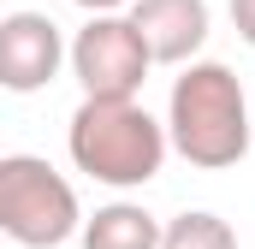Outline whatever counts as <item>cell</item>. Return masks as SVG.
<instances>
[{"label":"cell","mask_w":255,"mask_h":249,"mask_svg":"<svg viewBox=\"0 0 255 249\" xmlns=\"http://www.w3.org/2000/svg\"><path fill=\"white\" fill-rule=\"evenodd\" d=\"M60 65H71V48L48 12H6L0 18V83L12 95L48 89L60 77Z\"/></svg>","instance_id":"obj_5"},{"label":"cell","mask_w":255,"mask_h":249,"mask_svg":"<svg viewBox=\"0 0 255 249\" xmlns=\"http://www.w3.org/2000/svg\"><path fill=\"white\" fill-rule=\"evenodd\" d=\"M166 136L172 148L202 166V172H226L250 154V95L238 83V71L220 60H196L172 77V95H166Z\"/></svg>","instance_id":"obj_2"},{"label":"cell","mask_w":255,"mask_h":249,"mask_svg":"<svg viewBox=\"0 0 255 249\" xmlns=\"http://www.w3.org/2000/svg\"><path fill=\"white\" fill-rule=\"evenodd\" d=\"M166 226L142 202H107L83 220V249H160Z\"/></svg>","instance_id":"obj_7"},{"label":"cell","mask_w":255,"mask_h":249,"mask_svg":"<svg viewBox=\"0 0 255 249\" xmlns=\"http://www.w3.org/2000/svg\"><path fill=\"white\" fill-rule=\"evenodd\" d=\"M232 24H238V36L255 48V0H232Z\"/></svg>","instance_id":"obj_9"},{"label":"cell","mask_w":255,"mask_h":249,"mask_svg":"<svg viewBox=\"0 0 255 249\" xmlns=\"http://www.w3.org/2000/svg\"><path fill=\"white\" fill-rule=\"evenodd\" d=\"M130 24L142 30L154 65H196L202 42H208V0H136Z\"/></svg>","instance_id":"obj_6"},{"label":"cell","mask_w":255,"mask_h":249,"mask_svg":"<svg viewBox=\"0 0 255 249\" xmlns=\"http://www.w3.org/2000/svg\"><path fill=\"white\" fill-rule=\"evenodd\" d=\"M0 232L24 249H60L83 238V208L65 172L42 154H0Z\"/></svg>","instance_id":"obj_3"},{"label":"cell","mask_w":255,"mask_h":249,"mask_svg":"<svg viewBox=\"0 0 255 249\" xmlns=\"http://www.w3.org/2000/svg\"><path fill=\"white\" fill-rule=\"evenodd\" d=\"M65 154L83 178L107 190H142L160 178L172 136L166 119H154L142 101H77V113L65 124Z\"/></svg>","instance_id":"obj_1"},{"label":"cell","mask_w":255,"mask_h":249,"mask_svg":"<svg viewBox=\"0 0 255 249\" xmlns=\"http://www.w3.org/2000/svg\"><path fill=\"white\" fill-rule=\"evenodd\" d=\"M148 65H154V54H148L142 30L130 24V12L89 18L71 36V77L89 101H136Z\"/></svg>","instance_id":"obj_4"},{"label":"cell","mask_w":255,"mask_h":249,"mask_svg":"<svg viewBox=\"0 0 255 249\" xmlns=\"http://www.w3.org/2000/svg\"><path fill=\"white\" fill-rule=\"evenodd\" d=\"M71 6H83L89 18H113V12H130L136 0H71Z\"/></svg>","instance_id":"obj_10"},{"label":"cell","mask_w":255,"mask_h":249,"mask_svg":"<svg viewBox=\"0 0 255 249\" xmlns=\"http://www.w3.org/2000/svg\"><path fill=\"white\" fill-rule=\"evenodd\" d=\"M160 249H238V232L208 208H184L178 220H166V244Z\"/></svg>","instance_id":"obj_8"}]
</instances>
